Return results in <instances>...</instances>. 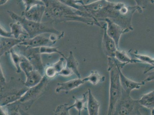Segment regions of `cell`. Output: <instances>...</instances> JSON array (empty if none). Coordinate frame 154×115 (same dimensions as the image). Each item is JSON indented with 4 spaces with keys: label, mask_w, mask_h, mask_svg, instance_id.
Masks as SVG:
<instances>
[{
    "label": "cell",
    "mask_w": 154,
    "mask_h": 115,
    "mask_svg": "<svg viewBox=\"0 0 154 115\" xmlns=\"http://www.w3.org/2000/svg\"><path fill=\"white\" fill-rule=\"evenodd\" d=\"M83 7L85 12L96 21L104 22L106 19H110L128 32L134 30L133 15L136 12L141 13L143 11L137 5L130 6L124 3L109 0H97L85 4Z\"/></svg>",
    "instance_id": "1"
},
{
    "label": "cell",
    "mask_w": 154,
    "mask_h": 115,
    "mask_svg": "<svg viewBox=\"0 0 154 115\" xmlns=\"http://www.w3.org/2000/svg\"><path fill=\"white\" fill-rule=\"evenodd\" d=\"M46 7L45 14L53 21L58 22H77L89 26H96L103 29L100 22L89 17H83L75 10L58 0H42Z\"/></svg>",
    "instance_id": "2"
},
{
    "label": "cell",
    "mask_w": 154,
    "mask_h": 115,
    "mask_svg": "<svg viewBox=\"0 0 154 115\" xmlns=\"http://www.w3.org/2000/svg\"><path fill=\"white\" fill-rule=\"evenodd\" d=\"M7 12L10 17L15 22H18L21 24L22 26L27 33L29 38L31 39L38 35L51 33L54 34L62 37L64 33L59 31L54 28L52 22H36L29 20L22 16L15 13L11 11H8Z\"/></svg>",
    "instance_id": "3"
},
{
    "label": "cell",
    "mask_w": 154,
    "mask_h": 115,
    "mask_svg": "<svg viewBox=\"0 0 154 115\" xmlns=\"http://www.w3.org/2000/svg\"><path fill=\"white\" fill-rule=\"evenodd\" d=\"M108 71L110 75L109 99L107 114L113 115L116 104L119 100L122 93L120 82L119 62L115 58L108 57Z\"/></svg>",
    "instance_id": "4"
},
{
    "label": "cell",
    "mask_w": 154,
    "mask_h": 115,
    "mask_svg": "<svg viewBox=\"0 0 154 115\" xmlns=\"http://www.w3.org/2000/svg\"><path fill=\"white\" fill-rule=\"evenodd\" d=\"M142 107L138 100L133 99L131 94L127 93L122 89L121 97L116 104L113 115H142L140 109Z\"/></svg>",
    "instance_id": "5"
},
{
    "label": "cell",
    "mask_w": 154,
    "mask_h": 115,
    "mask_svg": "<svg viewBox=\"0 0 154 115\" xmlns=\"http://www.w3.org/2000/svg\"><path fill=\"white\" fill-rule=\"evenodd\" d=\"M18 53L26 57L30 61L35 70L44 76L45 70L40 52V47H32L29 46L18 45Z\"/></svg>",
    "instance_id": "6"
},
{
    "label": "cell",
    "mask_w": 154,
    "mask_h": 115,
    "mask_svg": "<svg viewBox=\"0 0 154 115\" xmlns=\"http://www.w3.org/2000/svg\"><path fill=\"white\" fill-rule=\"evenodd\" d=\"M48 83V78L45 75L41 81L38 85L29 88L20 99L19 102L22 104L29 102L31 106L35 101L44 93Z\"/></svg>",
    "instance_id": "7"
},
{
    "label": "cell",
    "mask_w": 154,
    "mask_h": 115,
    "mask_svg": "<svg viewBox=\"0 0 154 115\" xmlns=\"http://www.w3.org/2000/svg\"><path fill=\"white\" fill-rule=\"evenodd\" d=\"M104 22L106 23V31L108 35L114 40L117 48L119 49L121 36L128 32L119 25L110 19H106Z\"/></svg>",
    "instance_id": "8"
},
{
    "label": "cell",
    "mask_w": 154,
    "mask_h": 115,
    "mask_svg": "<svg viewBox=\"0 0 154 115\" xmlns=\"http://www.w3.org/2000/svg\"><path fill=\"white\" fill-rule=\"evenodd\" d=\"M45 34H42L35 36L31 39H26L19 45L29 46L32 47H40L44 46H51L55 44L56 42L53 41L50 37H48Z\"/></svg>",
    "instance_id": "9"
},
{
    "label": "cell",
    "mask_w": 154,
    "mask_h": 115,
    "mask_svg": "<svg viewBox=\"0 0 154 115\" xmlns=\"http://www.w3.org/2000/svg\"><path fill=\"white\" fill-rule=\"evenodd\" d=\"M123 67L124 66L122 64L119 63L118 69L120 74V82L122 89L126 92L131 94V92L134 90L139 89L142 85H145L146 83L143 81L141 82H136L125 76L121 70Z\"/></svg>",
    "instance_id": "10"
},
{
    "label": "cell",
    "mask_w": 154,
    "mask_h": 115,
    "mask_svg": "<svg viewBox=\"0 0 154 115\" xmlns=\"http://www.w3.org/2000/svg\"><path fill=\"white\" fill-rule=\"evenodd\" d=\"M46 12L45 5H37L32 7L29 10L24 11L22 16L32 21L42 22Z\"/></svg>",
    "instance_id": "11"
},
{
    "label": "cell",
    "mask_w": 154,
    "mask_h": 115,
    "mask_svg": "<svg viewBox=\"0 0 154 115\" xmlns=\"http://www.w3.org/2000/svg\"><path fill=\"white\" fill-rule=\"evenodd\" d=\"M103 32L102 48L103 52L108 57L115 58V54L117 49L115 42L108 35L106 31V25H103Z\"/></svg>",
    "instance_id": "12"
},
{
    "label": "cell",
    "mask_w": 154,
    "mask_h": 115,
    "mask_svg": "<svg viewBox=\"0 0 154 115\" xmlns=\"http://www.w3.org/2000/svg\"><path fill=\"white\" fill-rule=\"evenodd\" d=\"M26 39H17L14 38H6L1 36V47L0 55L2 56L7 52L10 51L15 46L19 45L23 42Z\"/></svg>",
    "instance_id": "13"
},
{
    "label": "cell",
    "mask_w": 154,
    "mask_h": 115,
    "mask_svg": "<svg viewBox=\"0 0 154 115\" xmlns=\"http://www.w3.org/2000/svg\"><path fill=\"white\" fill-rule=\"evenodd\" d=\"M29 88L27 87L23 88L19 91H14L13 92H11L6 95H4L3 96H1V106H6L20 100Z\"/></svg>",
    "instance_id": "14"
},
{
    "label": "cell",
    "mask_w": 154,
    "mask_h": 115,
    "mask_svg": "<svg viewBox=\"0 0 154 115\" xmlns=\"http://www.w3.org/2000/svg\"><path fill=\"white\" fill-rule=\"evenodd\" d=\"M85 82L83 78H78L71 80L65 82H60L58 84V87L56 88V92L59 93L62 91L68 92L72 90L79 87Z\"/></svg>",
    "instance_id": "15"
},
{
    "label": "cell",
    "mask_w": 154,
    "mask_h": 115,
    "mask_svg": "<svg viewBox=\"0 0 154 115\" xmlns=\"http://www.w3.org/2000/svg\"><path fill=\"white\" fill-rule=\"evenodd\" d=\"M100 103L95 98L90 89H88L87 109L89 115H99Z\"/></svg>",
    "instance_id": "16"
},
{
    "label": "cell",
    "mask_w": 154,
    "mask_h": 115,
    "mask_svg": "<svg viewBox=\"0 0 154 115\" xmlns=\"http://www.w3.org/2000/svg\"><path fill=\"white\" fill-rule=\"evenodd\" d=\"M26 75V79L25 85L26 87L28 88L33 87L38 85L44 76L39 71L35 69Z\"/></svg>",
    "instance_id": "17"
},
{
    "label": "cell",
    "mask_w": 154,
    "mask_h": 115,
    "mask_svg": "<svg viewBox=\"0 0 154 115\" xmlns=\"http://www.w3.org/2000/svg\"><path fill=\"white\" fill-rule=\"evenodd\" d=\"M138 101L143 107L150 110L152 114L154 115V89L143 95Z\"/></svg>",
    "instance_id": "18"
},
{
    "label": "cell",
    "mask_w": 154,
    "mask_h": 115,
    "mask_svg": "<svg viewBox=\"0 0 154 115\" xmlns=\"http://www.w3.org/2000/svg\"><path fill=\"white\" fill-rule=\"evenodd\" d=\"M62 57L64 58L66 61L65 67L71 70L74 74H75L78 76V78H81V75L78 70L79 63L74 57L72 51L69 52V56L68 57H65L64 54Z\"/></svg>",
    "instance_id": "19"
},
{
    "label": "cell",
    "mask_w": 154,
    "mask_h": 115,
    "mask_svg": "<svg viewBox=\"0 0 154 115\" xmlns=\"http://www.w3.org/2000/svg\"><path fill=\"white\" fill-rule=\"evenodd\" d=\"M115 58L124 66L129 63H140L138 60L133 59L127 54L126 52L117 49L115 54Z\"/></svg>",
    "instance_id": "20"
},
{
    "label": "cell",
    "mask_w": 154,
    "mask_h": 115,
    "mask_svg": "<svg viewBox=\"0 0 154 115\" xmlns=\"http://www.w3.org/2000/svg\"><path fill=\"white\" fill-rule=\"evenodd\" d=\"M73 98L75 100V103L71 106L68 107V109L70 110L73 108H75L78 111V114L81 115V112L85 108V105L88 101V91L83 94L82 99H78L75 96H72Z\"/></svg>",
    "instance_id": "21"
},
{
    "label": "cell",
    "mask_w": 154,
    "mask_h": 115,
    "mask_svg": "<svg viewBox=\"0 0 154 115\" xmlns=\"http://www.w3.org/2000/svg\"><path fill=\"white\" fill-rule=\"evenodd\" d=\"M11 32L14 38L17 39L21 38H20L21 35H28L27 33H25L24 29H23L21 24L18 22H15L10 24Z\"/></svg>",
    "instance_id": "22"
},
{
    "label": "cell",
    "mask_w": 154,
    "mask_h": 115,
    "mask_svg": "<svg viewBox=\"0 0 154 115\" xmlns=\"http://www.w3.org/2000/svg\"><path fill=\"white\" fill-rule=\"evenodd\" d=\"M85 82H89L93 85H97L100 82H103L105 81V77L102 76L97 71H92L88 77L83 78Z\"/></svg>",
    "instance_id": "23"
},
{
    "label": "cell",
    "mask_w": 154,
    "mask_h": 115,
    "mask_svg": "<svg viewBox=\"0 0 154 115\" xmlns=\"http://www.w3.org/2000/svg\"><path fill=\"white\" fill-rule=\"evenodd\" d=\"M58 1L75 10L84 12L83 5L85 4L82 0H58Z\"/></svg>",
    "instance_id": "24"
},
{
    "label": "cell",
    "mask_w": 154,
    "mask_h": 115,
    "mask_svg": "<svg viewBox=\"0 0 154 115\" xmlns=\"http://www.w3.org/2000/svg\"><path fill=\"white\" fill-rule=\"evenodd\" d=\"M11 58L17 69V72L20 73L22 70L20 67V64L22 59V56L14 50V48L11 49L10 51Z\"/></svg>",
    "instance_id": "25"
},
{
    "label": "cell",
    "mask_w": 154,
    "mask_h": 115,
    "mask_svg": "<svg viewBox=\"0 0 154 115\" xmlns=\"http://www.w3.org/2000/svg\"><path fill=\"white\" fill-rule=\"evenodd\" d=\"M40 52L41 54L58 53L62 56L64 55L62 52L58 50V48L53 47L51 46H44V47H40Z\"/></svg>",
    "instance_id": "26"
},
{
    "label": "cell",
    "mask_w": 154,
    "mask_h": 115,
    "mask_svg": "<svg viewBox=\"0 0 154 115\" xmlns=\"http://www.w3.org/2000/svg\"><path fill=\"white\" fill-rule=\"evenodd\" d=\"M134 55V57L137 58V60H139L140 63H146L152 66L154 65V58H152L148 55L137 53H135Z\"/></svg>",
    "instance_id": "27"
},
{
    "label": "cell",
    "mask_w": 154,
    "mask_h": 115,
    "mask_svg": "<svg viewBox=\"0 0 154 115\" xmlns=\"http://www.w3.org/2000/svg\"><path fill=\"white\" fill-rule=\"evenodd\" d=\"M25 7V11L29 10L32 7L37 5H45L42 0H22Z\"/></svg>",
    "instance_id": "28"
},
{
    "label": "cell",
    "mask_w": 154,
    "mask_h": 115,
    "mask_svg": "<svg viewBox=\"0 0 154 115\" xmlns=\"http://www.w3.org/2000/svg\"><path fill=\"white\" fill-rule=\"evenodd\" d=\"M68 104H64L59 106L56 109L55 114L57 115H69Z\"/></svg>",
    "instance_id": "29"
},
{
    "label": "cell",
    "mask_w": 154,
    "mask_h": 115,
    "mask_svg": "<svg viewBox=\"0 0 154 115\" xmlns=\"http://www.w3.org/2000/svg\"><path fill=\"white\" fill-rule=\"evenodd\" d=\"M45 73L48 78H54L56 75H58V73L52 65L46 68L45 71Z\"/></svg>",
    "instance_id": "30"
},
{
    "label": "cell",
    "mask_w": 154,
    "mask_h": 115,
    "mask_svg": "<svg viewBox=\"0 0 154 115\" xmlns=\"http://www.w3.org/2000/svg\"><path fill=\"white\" fill-rule=\"evenodd\" d=\"M64 60H65V59L64 57H62L60 58L57 62L52 64L53 67H54L56 71L58 73V74L65 67V66H64Z\"/></svg>",
    "instance_id": "31"
},
{
    "label": "cell",
    "mask_w": 154,
    "mask_h": 115,
    "mask_svg": "<svg viewBox=\"0 0 154 115\" xmlns=\"http://www.w3.org/2000/svg\"><path fill=\"white\" fill-rule=\"evenodd\" d=\"M136 3L137 6L141 8L143 10L146 9L149 0H134Z\"/></svg>",
    "instance_id": "32"
},
{
    "label": "cell",
    "mask_w": 154,
    "mask_h": 115,
    "mask_svg": "<svg viewBox=\"0 0 154 115\" xmlns=\"http://www.w3.org/2000/svg\"><path fill=\"white\" fill-rule=\"evenodd\" d=\"M73 74H74V73L71 70L65 67L62 70L58 73V75L63 77H69L72 75Z\"/></svg>",
    "instance_id": "33"
},
{
    "label": "cell",
    "mask_w": 154,
    "mask_h": 115,
    "mask_svg": "<svg viewBox=\"0 0 154 115\" xmlns=\"http://www.w3.org/2000/svg\"><path fill=\"white\" fill-rule=\"evenodd\" d=\"M1 36L3 37L6 38H12L13 37V36L11 33V32H9L5 30V28L2 27L1 25Z\"/></svg>",
    "instance_id": "34"
},
{
    "label": "cell",
    "mask_w": 154,
    "mask_h": 115,
    "mask_svg": "<svg viewBox=\"0 0 154 115\" xmlns=\"http://www.w3.org/2000/svg\"><path fill=\"white\" fill-rule=\"evenodd\" d=\"M5 85V79L4 76L2 68L1 66V89L4 87V85Z\"/></svg>",
    "instance_id": "35"
},
{
    "label": "cell",
    "mask_w": 154,
    "mask_h": 115,
    "mask_svg": "<svg viewBox=\"0 0 154 115\" xmlns=\"http://www.w3.org/2000/svg\"><path fill=\"white\" fill-rule=\"evenodd\" d=\"M154 70V69L152 70ZM154 80V71H152V72L149 73L148 74V76L147 78L146 79L144 80V82H145V83L146 82H149Z\"/></svg>",
    "instance_id": "36"
},
{
    "label": "cell",
    "mask_w": 154,
    "mask_h": 115,
    "mask_svg": "<svg viewBox=\"0 0 154 115\" xmlns=\"http://www.w3.org/2000/svg\"><path fill=\"white\" fill-rule=\"evenodd\" d=\"M154 69V65L152 66V67H150L149 69H148V70H146L144 71V73L146 74L147 73H148L149 71L152 70Z\"/></svg>",
    "instance_id": "37"
},
{
    "label": "cell",
    "mask_w": 154,
    "mask_h": 115,
    "mask_svg": "<svg viewBox=\"0 0 154 115\" xmlns=\"http://www.w3.org/2000/svg\"><path fill=\"white\" fill-rule=\"evenodd\" d=\"M9 0H0V4H1V6H2L5 5Z\"/></svg>",
    "instance_id": "38"
},
{
    "label": "cell",
    "mask_w": 154,
    "mask_h": 115,
    "mask_svg": "<svg viewBox=\"0 0 154 115\" xmlns=\"http://www.w3.org/2000/svg\"><path fill=\"white\" fill-rule=\"evenodd\" d=\"M92 0H86V3L88 4L89 3H90L91 2V1Z\"/></svg>",
    "instance_id": "39"
},
{
    "label": "cell",
    "mask_w": 154,
    "mask_h": 115,
    "mask_svg": "<svg viewBox=\"0 0 154 115\" xmlns=\"http://www.w3.org/2000/svg\"><path fill=\"white\" fill-rule=\"evenodd\" d=\"M149 2L152 4H154V0H149Z\"/></svg>",
    "instance_id": "40"
},
{
    "label": "cell",
    "mask_w": 154,
    "mask_h": 115,
    "mask_svg": "<svg viewBox=\"0 0 154 115\" xmlns=\"http://www.w3.org/2000/svg\"><path fill=\"white\" fill-rule=\"evenodd\" d=\"M109 1H113V0H109Z\"/></svg>",
    "instance_id": "41"
}]
</instances>
